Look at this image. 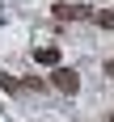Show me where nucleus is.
Segmentation results:
<instances>
[{
    "label": "nucleus",
    "instance_id": "f257e3e1",
    "mask_svg": "<svg viewBox=\"0 0 114 122\" xmlns=\"http://www.w3.org/2000/svg\"><path fill=\"white\" fill-rule=\"evenodd\" d=\"M51 88H59V93H68V97H76L80 93V76H76V67H55L51 72Z\"/></svg>",
    "mask_w": 114,
    "mask_h": 122
},
{
    "label": "nucleus",
    "instance_id": "f03ea898",
    "mask_svg": "<svg viewBox=\"0 0 114 122\" xmlns=\"http://www.w3.org/2000/svg\"><path fill=\"white\" fill-rule=\"evenodd\" d=\"M51 17L55 21H85V17H93V9L89 4H51Z\"/></svg>",
    "mask_w": 114,
    "mask_h": 122
},
{
    "label": "nucleus",
    "instance_id": "423d86ee",
    "mask_svg": "<svg viewBox=\"0 0 114 122\" xmlns=\"http://www.w3.org/2000/svg\"><path fill=\"white\" fill-rule=\"evenodd\" d=\"M106 76H110V80H114V59H106Z\"/></svg>",
    "mask_w": 114,
    "mask_h": 122
},
{
    "label": "nucleus",
    "instance_id": "0eeeda50",
    "mask_svg": "<svg viewBox=\"0 0 114 122\" xmlns=\"http://www.w3.org/2000/svg\"><path fill=\"white\" fill-rule=\"evenodd\" d=\"M110 122H114V118H110Z\"/></svg>",
    "mask_w": 114,
    "mask_h": 122
},
{
    "label": "nucleus",
    "instance_id": "39448f33",
    "mask_svg": "<svg viewBox=\"0 0 114 122\" xmlns=\"http://www.w3.org/2000/svg\"><path fill=\"white\" fill-rule=\"evenodd\" d=\"M93 21H97L101 30H114V9H101V13H93Z\"/></svg>",
    "mask_w": 114,
    "mask_h": 122
},
{
    "label": "nucleus",
    "instance_id": "20e7f679",
    "mask_svg": "<svg viewBox=\"0 0 114 122\" xmlns=\"http://www.w3.org/2000/svg\"><path fill=\"white\" fill-rule=\"evenodd\" d=\"M0 88H4V93H25V80H17V76H4V72H0Z\"/></svg>",
    "mask_w": 114,
    "mask_h": 122
},
{
    "label": "nucleus",
    "instance_id": "7ed1b4c3",
    "mask_svg": "<svg viewBox=\"0 0 114 122\" xmlns=\"http://www.w3.org/2000/svg\"><path fill=\"white\" fill-rule=\"evenodd\" d=\"M34 59L42 63V67H59L63 55H59V46H34Z\"/></svg>",
    "mask_w": 114,
    "mask_h": 122
}]
</instances>
